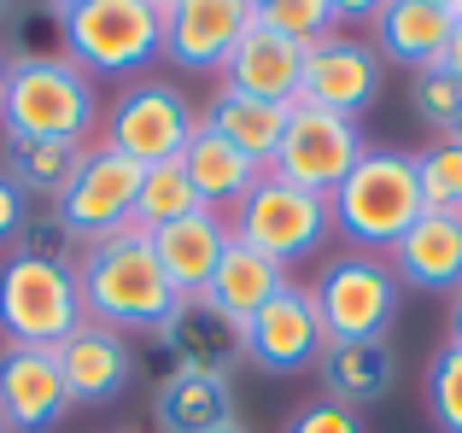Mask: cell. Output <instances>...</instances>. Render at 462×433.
Wrapping results in <instances>:
<instances>
[{"label": "cell", "mask_w": 462, "mask_h": 433, "mask_svg": "<svg viewBox=\"0 0 462 433\" xmlns=\"http://www.w3.org/2000/svg\"><path fill=\"white\" fill-rule=\"evenodd\" d=\"M77 287L88 322H106L117 334H152L176 310V287L152 258V235L129 216L112 240L82 246L77 258Z\"/></svg>", "instance_id": "1"}, {"label": "cell", "mask_w": 462, "mask_h": 433, "mask_svg": "<svg viewBox=\"0 0 462 433\" xmlns=\"http://www.w3.org/2000/svg\"><path fill=\"white\" fill-rule=\"evenodd\" d=\"M0 129L6 141H94L100 129V94L82 65L65 53L12 59L6 94H0Z\"/></svg>", "instance_id": "2"}, {"label": "cell", "mask_w": 462, "mask_h": 433, "mask_svg": "<svg viewBox=\"0 0 462 433\" xmlns=\"http://www.w3.org/2000/svg\"><path fill=\"white\" fill-rule=\"evenodd\" d=\"M334 206V228L351 240L357 252H386L410 235L421 211V182H416V152H393V147H369L357 159V170L328 194Z\"/></svg>", "instance_id": "3"}, {"label": "cell", "mask_w": 462, "mask_h": 433, "mask_svg": "<svg viewBox=\"0 0 462 433\" xmlns=\"http://www.w3.org/2000/svg\"><path fill=\"white\" fill-rule=\"evenodd\" d=\"M82 322H88V310H82L77 263L30 258V252H12L0 263V334H6V345L59 352Z\"/></svg>", "instance_id": "4"}, {"label": "cell", "mask_w": 462, "mask_h": 433, "mask_svg": "<svg viewBox=\"0 0 462 433\" xmlns=\"http://www.w3.org/2000/svg\"><path fill=\"white\" fill-rule=\"evenodd\" d=\"M59 47L88 77H135L164 53V12L147 0H82L59 23Z\"/></svg>", "instance_id": "5"}, {"label": "cell", "mask_w": 462, "mask_h": 433, "mask_svg": "<svg viewBox=\"0 0 462 433\" xmlns=\"http://www.w3.org/2000/svg\"><path fill=\"white\" fill-rule=\"evenodd\" d=\"M228 228H235V240H246L252 252H263L287 270V263L322 252V240L334 235V206L310 188H293L287 176L263 170L258 188L228 211Z\"/></svg>", "instance_id": "6"}, {"label": "cell", "mask_w": 462, "mask_h": 433, "mask_svg": "<svg viewBox=\"0 0 462 433\" xmlns=\"http://www.w3.org/2000/svg\"><path fill=\"white\" fill-rule=\"evenodd\" d=\"M398 275L386 258L374 252H346V258L322 263V275L310 281V299H316V317H322V334L328 345L339 340H386L398 317Z\"/></svg>", "instance_id": "7"}, {"label": "cell", "mask_w": 462, "mask_h": 433, "mask_svg": "<svg viewBox=\"0 0 462 433\" xmlns=\"http://www.w3.org/2000/svg\"><path fill=\"white\" fill-rule=\"evenodd\" d=\"M193 129H199V112H193V100L176 88V82H129L124 94L112 100V112H106V147L124 152V159H135L141 170L147 164H164V159H181V147L193 141Z\"/></svg>", "instance_id": "8"}, {"label": "cell", "mask_w": 462, "mask_h": 433, "mask_svg": "<svg viewBox=\"0 0 462 433\" xmlns=\"http://www.w3.org/2000/svg\"><path fill=\"white\" fill-rule=\"evenodd\" d=\"M363 152H369V147H363L357 117L316 112V106H293V117H287V135H282V147H275L270 170L287 176L293 188H310V194L328 199L351 170H357Z\"/></svg>", "instance_id": "9"}, {"label": "cell", "mask_w": 462, "mask_h": 433, "mask_svg": "<svg viewBox=\"0 0 462 433\" xmlns=\"http://www.w3.org/2000/svg\"><path fill=\"white\" fill-rule=\"evenodd\" d=\"M135 188H141V164L124 159V152H112L106 141H94L82 170L70 176L65 199H59L53 211H59V223L77 235V246H100V240H112L117 228L129 223Z\"/></svg>", "instance_id": "10"}, {"label": "cell", "mask_w": 462, "mask_h": 433, "mask_svg": "<svg viewBox=\"0 0 462 433\" xmlns=\"http://www.w3.org/2000/svg\"><path fill=\"white\" fill-rule=\"evenodd\" d=\"M381 94V53L374 41L334 30L322 41L305 47V77H299V106L316 112H339V117H363Z\"/></svg>", "instance_id": "11"}, {"label": "cell", "mask_w": 462, "mask_h": 433, "mask_svg": "<svg viewBox=\"0 0 462 433\" xmlns=\"http://www.w3.org/2000/svg\"><path fill=\"white\" fill-rule=\"evenodd\" d=\"M322 352H328V334H322V317H316L310 287L287 281L258 317H246V357L270 375H299V369L322 364Z\"/></svg>", "instance_id": "12"}, {"label": "cell", "mask_w": 462, "mask_h": 433, "mask_svg": "<svg viewBox=\"0 0 462 433\" xmlns=\"http://www.w3.org/2000/svg\"><path fill=\"white\" fill-rule=\"evenodd\" d=\"M252 23H258L252 0H176L164 12V59L176 70L217 77Z\"/></svg>", "instance_id": "13"}, {"label": "cell", "mask_w": 462, "mask_h": 433, "mask_svg": "<svg viewBox=\"0 0 462 433\" xmlns=\"http://www.w3.org/2000/svg\"><path fill=\"white\" fill-rule=\"evenodd\" d=\"M77 410L47 345H0V422L6 433H47Z\"/></svg>", "instance_id": "14"}, {"label": "cell", "mask_w": 462, "mask_h": 433, "mask_svg": "<svg viewBox=\"0 0 462 433\" xmlns=\"http://www.w3.org/2000/svg\"><path fill=\"white\" fill-rule=\"evenodd\" d=\"M152 340L176 357V369H199L217 381H228L235 364L246 357V328L228 322L211 299H176V310L152 328Z\"/></svg>", "instance_id": "15"}, {"label": "cell", "mask_w": 462, "mask_h": 433, "mask_svg": "<svg viewBox=\"0 0 462 433\" xmlns=\"http://www.w3.org/2000/svg\"><path fill=\"white\" fill-rule=\"evenodd\" d=\"M228 240H235V228H228L223 211H193V216H176V223L152 228V258L158 270L170 275V287H176V299H199L205 287H211L217 263H223Z\"/></svg>", "instance_id": "16"}, {"label": "cell", "mask_w": 462, "mask_h": 433, "mask_svg": "<svg viewBox=\"0 0 462 433\" xmlns=\"http://www.w3.org/2000/svg\"><path fill=\"white\" fill-rule=\"evenodd\" d=\"M398 287L421 293H462V211H421L410 235L386 252Z\"/></svg>", "instance_id": "17"}, {"label": "cell", "mask_w": 462, "mask_h": 433, "mask_svg": "<svg viewBox=\"0 0 462 433\" xmlns=\"http://www.w3.org/2000/svg\"><path fill=\"white\" fill-rule=\"evenodd\" d=\"M53 357H59V375H65V387H70L77 404H112L117 392L135 381L129 334L106 328V322H82Z\"/></svg>", "instance_id": "18"}, {"label": "cell", "mask_w": 462, "mask_h": 433, "mask_svg": "<svg viewBox=\"0 0 462 433\" xmlns=\"http://www.w3.org/2000/svg\"><path fill=\"white\" fill-rule=\"evenodd\" d=\"M228 88L240 94H258V100H275V106H299V77H305V47L287 41V35L252 23L246 35L235 41L228 65L217 70Z\"/></svg>", "instance_id": "19"}, {"label": "cell", "mask_w": 462, "mask_h": 433, "mask_svg": "<svg viewBox=\"0 0 462 433\" xmlns=\"http://www.w3.org/2000/svg\"><path fill=\"white\" fill-rule=\"evenodd\" d=\"M181 170H188V182H193V194H199V206L205 211H235L240 199L258 188V176H263V164H252L246 152L235 147V141H223L217 129H193V141L181 147Z\"/></svg>", "instance_id": "20"}, {"label": "cell", "mask_w": 462, "mask_h": 433, "mask_svg": "<svg viewBox=\"0 0 462 433\" xmlns=\"http://www.w3.org/2000/svg\"><path fill=\"white\" fill-rule=\"evenodd\" d=\"M287 117H293V106L258 100V94H240V88H228V82H223V88L211 94V106L199 112V124L217 129L223 141H235L252 164H263V170H270L275 147H282V135H287Z\"/></svg>", "instance_id": "21"}, {"label": "cell", "mask_w": 462, "mask_h": 433, "mask_svg": "<svg viewBox=\"0 0 462 433\" xmlns=\"http://www.w3.org/2000/svg\"><path fill=\"white\" fill-rule=\"evenodd\" d=\"M282 287H287V270H282V263L263 258V252H252L246 240H228L223 263H217L211 287H205L199 299H211L228 322H240V328H246V317H258V310L270 305Z\"/></svg>", "instance_id": "22"}, {"label": "cell", "mask_w": 462, "mask_h": 433, "mask_svg": "<svg viewBox=\"0 0 462 433\" xmlns=\"http://www.w3.org/2000/svg\"><path fill=\"white\" fill-rule=\"evenodd\" d=\"M152 416H158V433H217L235 422V399H228V381L217 375L170 369L152 399Z\"/></svg>", "instance_id": "23"}, {"label": "cell", "mask_w": 462, "mask_h": 433, "mask_svg": "<svg viewBox=\"0 0 462 433\" xmlns=\"http://www.w3.org/2000/svg\"><path fill=\"white\" fill-rule=\"evenodd\" d=\"M322 387H328V399L334 404H374V399H386L393 392V381H398V357H393V345L386 340H339V345H328L322 352Z\"/></svg>", "instance_id": "24"}, {"label": "cell", "mask_w": 462, "mask_h": 433, "mask_svg": "<svg viewBox=\"0 0 462 433\" xmlns=\"http://www.w3.org/2000/svg\"><path fill=\"white\" fill-rule=\"evenodd\" d=\"M445 35H451V18L439 6H428V0H386L381 18H374V53L393 59V65L428 70V65H439Z\"/></svg>", "instance_id": "25"}, {"label": "cell", "mask_w": 462, "mask_h": 433, "mask_svg": "<svg viewBox=\"0 0 462 433\" xmlns=\"http://www.w3.org/2000/svg\"><path fill=\"white\" fill-rule=\"evenodd\" d=\"M88 147H94V141H6V164H0V176H6L23 199H47V206H59L65 188H70V176H77L82 159H88Z\"/></svg>", "instance_id": "26"}, {"label": "cell", "mask_w": 462, "mask_h": 433, "mask_svg": "<svg viewBox=\"0 0 462 433\" xmlns=\"http://www.w3.org/2000/svg\"><path fill=\"white\" fill-rule=\"evenodd\" d=\"M199 211V194H193V182H188V170H181V159H164V164H147L141 170V188H135V223L147 228H164V223H176V216H193Z\"/></svg>", "instance_id": "27"}, {"label": "cell", "mask_w": 462, "mask_h": 433, "mask_svg": "<svg viewBox=\"0 0 462 433\" xmlns=\"http://www.w3.org/2000/svg\"><path fill=\"white\" fill-rule=\"evenodd\" d=\"M59 23H65V12L47 6V0H18L6 18V59H47V53H65L59 47Z\"/></svg>", "instance_id": "28"}, {"label": "cell", "mask_w": 462, "mask_h": 433, "mask_svg": "<svg viewBox=\"0 0 462 433\" xmlns=\"http://www.w3.org/2000/svg\"><path fill=\"white\" fill-rule=\"evenodd\" d=\"M416 182L428 211H462V147L457 141H433L428 152H416Z\"/></svg>", "instance_id": "29"}, {"label": "cell", "mask_w": 462, "mask_h": 433, "mask_svg": "<svg viewBox=\"0 0 462 433\" xmlns=\"http://www.w3.org/2000/svg\"><path fill=\"white\" fill-rule=\"evenodd\" d=\"M258 23L275 30V35H287V41H299V47H310V41H322V35L339 30L328 0H258Z\"/></svg>", "instance_id": "30"}, {"label": "cell", "mask_w": 462, "mask_h": 433, "mask_svg": "<svg viewBox=\"0 0 462 433\" xmlns=\"http://www.w3.org/2000/svg\"><path fill=\"white\" fill-rule=\"evenodd\" d=\"M410 106L428 129L451 135V124L462 117V82L451 77L445 65H428V70H410Z\"/></svg>", "instance_id": "31"}, {"label": "cell", "mask_w": 462, "mask_h": 433, "mask_svg": "<svg viewBox=\"0 0 462 433\" xmlns=\"http://www.w3.org/2000/svg\"><path fill=\"white\" fill-rule=\"evenodd\" d=\"M428 410L439 422V433H462V345L451 340L428 364Z\"/></svg>", "instance_id": "32"}, {"label": "cell", "mask_w": 462, "mask_h": 433, "mask_svg": "<svg viewBox=\"0 0 462 433\" xmlns=\"http://www.w3.org/2000/svg\"><path fill=\"white\" fill-rule=\"evenodd\" d=\"M18 252H30V258H59V263H77L70 258V246H77V235H70L65 223H59V211L53 216H23V228H18V240H12Z\"/></svg>", "instance_id": "33"}, {"label": "cell", "mask_w": 462, "mask_h": 433, "mask_svg": "<svg viewBox=\"0 0 462 433\" xmlns=\"http://www.w3.org/2000/svg\"><path fill=\"white\" fill-rule=\"evenodd\" d=\"M287 433H363V416L351 404H334V399H316L287 422Z\"/></svg>", "instance_id": "34"}, {"label": "cell", "mask_w": 462, "mask_h": 433, "mask_svg": "<svg viewBox=\"0 0 462 433\" xmlns=\"http://www.w3.org/2000/svg\"><path fill=\"white\" fill-rule=\"evenodd\" d=\"M23 216H30V199H23L18 188H12L6 176H0V246H6V240H18Z\"/></svg>", "instance_id": "35"}, {"label": "cell", "mask_w": 462, "mask_h": 433, "mask_svg": "<svg viewBox=\"0 0 462 433\" xmlns=\"http://www.w3.org/2000/svg\"><path fill=\"white\" fill-rule=\"evenodd\" d=\"M328 6H334V18H339V23H374L386 0H328Z\"/></svg>", "instance_id": "36"}, {"label": "cell", "mask_w": 462, "mask_h": 433, "mask_svg": "<svg viewBox=\"0 0 462 433\" xmlns=\"http://www.w3.org/2000/svg\"><path fill=\"white\" fill-rule=\"evenodd\" d=\"M439 65L451 70V77L462 82V18H451V35H445V53H439Z\"/></svg>", "instance_id": "37"}, {"label": "cell", "mask_w": 462, "mask_h": 433, "mask_svg": "<svg viewBox=\"0 0 462 433\" xmlns=\"http://www.w3.org/2000/svg\"><path fill=\"white\" fill-rule=\"evenodd\" d=\"M451 345H462V293H451Z\"/></svg>", "instance_id": "38"}, {"label": "cell", "mask_w": 462, "mask_h": 433, "mask_svg": "<svg viewBox=\"0 0 462 433\" xmlns=\"http://www.w3.org/2000/svg\"><path fill=\"white\" fill-rule=\"evenodd\" d=\"M428 6H439L445 18H462V0H428Z\"/></svg>", "instance_id": "39"}, {"label": "cell", "mask_w": 462, "mask_h": 433, "mask_svg": "<svg viewBox=\"0 0 462 433\" xmlns=\"http://www.w3.org/2000/svg\"><path fill=\"white\" fill-rule=\"evenodd\" d=\"M6 65H12V59H6V47H0V94H6Z\"/></svg>", "instance_id": "40"}, {"label": "cell", "mask_w": 462, "mask_h": 433, "mask_svg": "<svg viewBox=\"0 0 462 433\" xmlns=\"http://www.w3.org/2000/svg\"><path fill=\"white\" fill-rule=\"evenodd\" d=\"M12 6H18V0H0V30H6V18H12Z\"/></svg>", "instance_id": "41"}, {"label": "cell", "mask_w": 462, "mask_h": 433, "mask_svg": "<svg viewBox=\"0 0 462 433\" xmlns=\"http://www.w3.org/2000/svg\"><path fill=\"white\" fill-rule=\"evenodd\" d=\"M445 141H457V147H462V117H457V124H451V135H445Z\"/></svg>", "instance_id": "42"}, {"label": "cell", "mask_w": 462, "mask_h": 433, "mask_svg": "<svg viewBox=\"0 0 462 433\" xmlns=\"http://www.w3.org/2000/svg\"><path fill=\"white\" fill-rule=\"evenodd\" d=\"M47 6H59V12H70V6H82V0H47Z\"/></svg>", "instance_id": "43"}, {"label": "cell", "mask_w": 462, "mask_h": 433, "mask_svg": "<svg viewBox=\"0 0 462 433\" xmlns=\"http://www.w3.org/2000/svg\"><path fill=\"white\" fill-rule=\"evenodd\" d=\"M147 6H152V12H170V6H176V0H147Z\"/></svg>", "instance_id": "44"}, {"label": "cell", "mask_w": 462, "mask_h": 433, "mask_svg": "<svg viewBox=\"0 0 462 433\" xmlns=\"http://www.w3.org/2000/svg\"><path fill=\"white\" fill-rule=\"evenodd\" d=\"M217 433H246V428H240V422H228V428H217Z\"/></svg>", "instance_id": "45"}, {"label": "cell", "mask_w": 462, "mask_h": 433, "mask_svg": "<svg viewBox=\"0 0 462 433\" xmlns=\"http://www.w3.org/2000/svg\"><path fill=\"white\" fill-rule=\"evenodd\" d=\"M0 433H6V422H0Z\"/></svg>", "instance_id": "46"}, {"label": "cell", "mask_w": 462, "mask_h": 433, "mask_svg": "<svg viewBox=\"0 0 462 433\" xmlns=\"http://www.w3.org/2000/svg\"><path fill=\"white\" fill-rule=\"evenodd\" d=\"M252 6H258V0H252Z\"/></svg>", "instance_id": "47"}]
</instances>
